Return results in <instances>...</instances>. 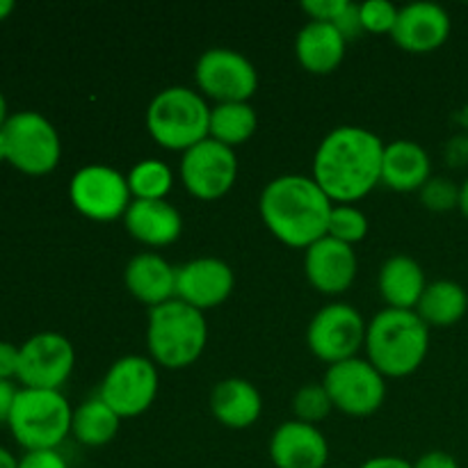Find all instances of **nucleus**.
<instances>
[{
    "instance_id": "obj_43",
    "label": "nucleus",
    "mask_w": 468,
    "mask_h": 468,
    "mask_svg": "<svg viewBox=\"0 0 468 468\" xmlns=\"http://www.w3.org/2000/svg\"><path fill=\"white\" fill-rule=\"evenodd\" d=\"M9 119V105H7V99H5V94L0 91V131H3V126L7 123Z\"/></svg>"
},
{
    "instance_id": "obj_10",
    "label": "nucleus",
    "mask_w": 468,
    "mask_h": 468,
    "mask_svg": "<svg viewBox=\"0 0 468 468\" xmlns=\"http://www.w3.org/2000/svg\"><path fill=\"white\" fill-rule=\"evenodd\" d=\"M158 387V366L146 356L128 355L110 366L96 396L123 420L144 414L155 402Z\"/></svg>"
},
{
    "instance_id": "obj_34",
    "label": "nucleus",
    "mask_w": 468,
    "mask_h": 468,
    "mask_svg": "<svg viewBox=\"0 0 468 468\" xmlns=\"http://www.w3.org/2000/svg\"><path fill=\"white\" fill-rule=\"evenodd\" d=\"M18 468H69L59 451H32L18 457Z\"/></svg>"
},
{
    "instance_id": "obj_3",
    "label": "nucleus",
    "mask_w": 468,
    "mask_h": 468,
    "mask_svg": "<svg viewBox=\"0 0 468 468\" xmlns=\"http://www.w3.org/2000/svg\"><path fill=\"white\" fill-rule=\"evenodd\" d=\"M366 359L384 378H407L423 366L430 350V327L416 311L384 309L368 323Z\"/></svg>"
},
{
    "instance_id": "obj_27",
    "label": "nucleus",
    "mask_w": 468,
    "mask_h": 468,
    "mask_svg": "<svg viewBox=\"0 0 468 468\" xmlns=\"http://www.w3.org/2000/svg\"><path fill=\"white\" fill-rule=\"evenodd\" d=\"M259 126L256 110L250 103H215L210 108L208 137L224 146L236 149L238 144H245Z\"/></svg>"
},
{
    "instance_id": "obj_29",
    "label": "nucleus",
    "mask_w": 468,
    "mask_h": 468,
    "mask_svg": "<svg viewBox=\"0 0 468 468\" xmlns=\"http://www.w3.org/2000/svg\"><path fill=\"white\" fill-rule=\"evenodd\" d=\"M327 236L355 247L356 242L368 236V218L355 204H334L332 215H329Z\"/></svg>"
},
{
    "instance_id": "obj_19",
    "label": "nucleus",
    "mask_w": 468,
    "mask_h": 468,
    "mask_svg": "<svg viewBox=\"0 0 468 468\" xmlns=\"http://www.w3.org/2000/svg\"><path fill=\"white\" fill-rule=\"evenodd\" d=\"M123 224L128 233L146 247H169L183 233L181 213L167 199H133Z\"/></svg>"
},
{
    "instance_id": "obj_36",
    "label": "nucleus",
    "mask_w": 468,
    "mask_h": 468,
    "mask_svg": "<svg viewBox=\"0 0 468 468\" xmlns=\"http://www.w3.org/2000/svg\"><path fill=\"white\" fill-rule=\"evenodd\" d=\"M18 359H21V346L9 341H0V379H16Z\"/></svg>"
},
{
    "instance_id": "obj_41",
    "label": "nucleus",
    "mask_w": 468,
    "mask_h": 468,
    "mask_svg": "<svg viewBox=\"0 0 468 468\" xmlns=\"http://www.w3.org/2000/svg\"><path fill=\"white\" fill-rule=\"evenodd\" d=\"M460 210H462V215L468 219V178L460 186Z\"/></svg>"
},
{
    "instance_id": "obj_39",
    "label": "nucleus",
    "mask_w": 468,
    "mask_h": 468,
    "mask_svg": "<svg viewBox=\"0 0 468 468\" xmlns=\"http://www.w3.org/2000/svg\"><path fill=\"white\" fill-rule=\"evenodd\" d=\"M359 468H414V464L396 455H379V457H370V460H366Z\"/></svg>"
},
{
    "instance_id": "obj_13",
    "label": "nucleus",
    "mask_w": 468,
    "mask_h": 468,
    "mask_svg": "<svg viewBox=\"0 0 468 468\" xmlns=\"http://www.w3.org/2000/svg\"><path fill=\"white\" fill-rule=\"evenodd\" d=\"M73 366V343L58 332H39L21 346L16 379L23 388L59 391L71 378Z\"/></svg>"
},
{
    "instance_id": "obj_31",
    "label": "nucleus",
    "mask_w": 468,
    "mask_h": 468,
    "mask_svg": "<svg viewBox=\"0 0 468 468\" xmlns=\"http://www.w3.org/2000/svg\"><path fill=\"white\" fill-rule=\"evenodd\" d=\"M420 201L425 208L434 213H446V210L460 208V186L446 176H432L420 187Z\"/></svg>"
},
{
    "instance_id": "obj_28",
    "label": "nucleus",
    "mask_w": 468,
    "mask_h": 468,
    "mask_svg": "<svg viewBox=\"0 0 468 468\" xmlns=\"http://www.w3.org/2000/svg\"><path fill=\"white\" fill-rule=\"evenodd\" d=\"M126 181L133 199H167L174 186V174L163 160L146 158L133 165Z\"/></svg>"
},
{
    "instance_id": "obj_40",
    "label": "nucleus",
    "mask_w": 468,
    "mask_h": 468,
    "mask_svg": "<svg viewBox=\"0 0 468 468\" xmlns=\"http://www.w3.org/2000/svg\"><path fill=\"white\" fill-rule=\"evenodd\" d=\"M0 468H18V460L7 451V448L0 446Z\"/></svg>"
},
{
    "instance_id": "obj_18",
    "label": "nucleus",
    "mask_w": 468,
    "mask_h": 468,
    "mask_svg": "<svg viewBox=\"0 0 468 468\" xmlns=\"http://www.w3.org/2000/svg\"><path fill=\"white\" fill-rule=\"evenodd\" d=\"M270 460L277 468H327L329 443L318 425L286 420L270 439Z\"/></svg>"
},
{
    "instance_id": "obj_8",
    "label": "nucleus",
    "mask_w": 468,
    "mask_h": 468,
    "mask_svg": "<svg viewBox=\"0 0 468 468\" xmlns=\"http://www.w3.org/2000/svg\"><path fill=\"white\" fill-rule=\"evenodd\" d=\"M368 324L364 315L346 302H332L311 318L306 329V346L315 359L327 366L355 359L366 346Z\"/></svg>"
},
{
    "instance_id": "obj_26",
    "label": "nucleus",
    "mask_w": 468,
    "mask_h": 468,
    "mask_svg": "<svg viewBox=\"0 0 468 468\" xmlns=\"http://www.w3.org/2000/svg\"><path fill=\"white\" fill-rule=\"evenodd\" d=\"M119 425H122V419L99 396H94L73 410L71 434L82 446L101 448L108 446L117 437Z\"/></svg>"
},
{
    "instance_id": "obj_30",
    "label": "nucleus",
    "mask_w": 468,
    "mask_h": 468,
    "mask_svg": "<svg viewBox=\"0 0 468 468\" xmlns=\"http://www.w3.org/2000/svg\"><path fill=\"white\" fill-rule=\"evenodd\" d=\"M334 405L332 398H329L327 388L323 387V382L315 384H304L300 391L292 398V411H295V420H302V423L318 425L332 414Z\"/></svg>"
},
{
    "instance_id": "obj_37",
    "label": "nucleus",
    "mask_w": 468,
    "mask_h": 468,
    "mask_svg": "<svg viewBox=\"0 0 468 468\" xmlns=\"http://www.w3.org/2000/svg\"><path fill=\"white\" fill-rule=\"evenodd\" d=\"M18 387L12 379H0V425H7L9 414L14 410V402H16Z\"/></svg>"
},
{
    "instance_id": "obj_5",
    "label": "nucleus",
    "mask_w": 468,
    "mask_h": 468,
    "mask_svg": "<svg viewBox=\"0 0 468 468\" xmlns=\"http://www.w3.org/2000/svg\"><path fill=\"white\" fill-rule=\"evenodd\" d=\"M73 410L62 391L18 388L7 428L26 452L59 451L71 434Z\"/></svg>"
},
{
    "instance_id": "obj_14",
    "label": "nucleus",
    "mask_w": 468,
    "mask_h": 468,
    "mask_svg": "<svg viewBox=\"0 0 468 468\" xmlns=\"http://www.w3.org/2000/svg\"><path fill=\"white\" fill-rule=\"evenodd\" d=\"M238 178L236 149L206 137L181 158V181L199 201L222 199Z\"/></svg>"
},
{
    "instance_id": "obj_9",
    "label": "nucleus",
    "mask_w": 468,
    "mask_h": 468,
    "mask_svg": "<svg viewBox=\"0 0 468 468\" xmlns=\"http://www.w3.org/2000/svg\"><path fill=\"white\" fill-rule=\"evenodd\" d=\"M69 199L82 218L91 222L123 219L133 204L126 176L110 165H85L69 183Z\"/></svg>"
},
{
    "instance_id": "obj_45",
    "label": "nucleus",
    "mask_w": 468,
    "mask_h": 468,
    "mask_svg": "<svg viewBox=\"0 0 468 468\" xmlns=\"http://www.w3.org/2000/svg\"><path fill=\"white\" fill-rule=\"evenodd\" d=\"M327 468H332V466H327Z\"/></svg>"
},
{
    "instance_id": "obj_20",
    "label": "nucleus",
    "mask_w": 468,
    "mask_h": 468,
    "mask_svg": "<svg viewBox=\"0 0 468 468\" xmlns=\"http://www.w3.org/2000/svg\"><path fill=\"white\" fill-rule=\"evenodd\" d=\"M123 283L137 302L149 309L176 300V268L155 251H142L128 261Z\"/></svg>"
},
{
    "instance_id": "obj_44",
    "label": "nucleus",
    "mask_w": 468,
    "mask_h": 468,
    "mask_svg": "<svg viewBox=\"0 0 468 468\" xmlns=\"http://www.w3.org/2000/svg\"><path fill=\"white\" fill-rule=\"evenodd\" d=\"M7 163V151H5V137H3V131H0V165Z\"/></svg>"
},
{
    "instance_id": "obj_6",
    "label": "nucleus",
    "mask_w": 468,
    "mask_h": 468,
    "mask_svg": "<svg viewBox=\"0 0 468 468\" xmlns=\"http://www.w3.org/2000/svg\"><path fill=\"white\" fill-rule=\"evenodd\" d=\"M210 108L199 91L190 87H165L146 108L149 135L163 149L186 154L208 137Z\"/></svg>"
},
{
    "instance_id": "obj_2",
    "label": "nucleus",
    "mask_w": 468,
    "mask_h": 468,
    "mask_svg": "<svg viewBox=\"0 0 468 468\" xmlns=\"http://www.w3.org/2000/svg\"><path fill=\"white\" fill-rule=\"evenodd\" d=\"M334 201L314 176L283 174L263 187L259 199L261 219L268 231L292 250H309L327 236Z\"/></svg>"
},
{
    "instance_id": "obj_1",
    "label": "nucleus",
    "mask_w": 468,
    "mask_h": 468,
    "mask_svg": "<svg viewBox=\"0 0 468 468\" xmlns=\"http://www.w3.org/2000/svg\"><path fill=\"white\" fill-rule=\"evenodd\" d=\"M384 142L361 126H336L314 155V181L334 204H355L382 183Z\"/></svg>"
},
{
    "instance_id": "obj_33",
    "label": "nucleus",
    "mask_w": 468,
    "mask_h": 468,
    "mask_svg": "<svg viewBox=\"0 0 468 468\" xmlns=\"http://www.w3.org/2000/svg\"><path fill=\"white\" fill-rule=\"evenodd\" d=\"M350 0H304L302 9L311 16V21L334 23Z\"/></svg>"
},
{
    "instance_id": "obj_7",
    "label": "nucleus",
    "mask_w": 468,
    "mask_h": 468,
    "mask_svg": "<svg viewBox=\"0 0 468 468\" xmlns=\"http://www.w3.org/2000/svg\"><path fill=\"white\" fill-rule=\"evenodd\" d=\"M7 163L27 176H46L62 158L59 133L44 114L35 110H21L9 114L3 126Z\"/></svg>"
},
{
    "instance_id": "obj_4",
    "label": "nucleus",
    "mask_w": 468,
    "mask_h": 468,
    "mask_svg": "<svg viewBox=\"0 0 468 468\" xmlns=\"http://www.w3.org/2000/svg\"><path fill=\"white\" fill-rule=\"evenodd\" d=\"M208 343V323L204 314L181 300L165 302L149 309L146 347L151 361L167 370H181L195 364Z\"/></svg>"
},
{
    "instance_id": "obj_17",
    "label": "nucleus",
    "mask_w": 468,
    "mask_h": 468,
    "mask_svg": "<svg viewBox=\"0 0 468 468\" xmlns=\"http://www.w3.org/2000/svg\"><path fill=\"white\" fill-rule=\"evenodd\" d=\"M451 14L437 3H411L400 7L391 39L407 53H432L451 37Z\"/></svg>"
},
{
    "instance_id": "obj_15",
    "label": "nucleus",
    "mask_w": 468,
    "mask_h": 468,
    "mask_svg": "<svg viewBox=\"0 0 468 468\" xmlns=\"http://www.w3.org/2000/svg\"><path fill=\"white\" fill-rule=\"evenodd\" d=\"M236 274L227 261L218 256H199L176 268V300L192 309H215L231 297Z\"/></svg>"
},
{
    "instance_id": "obj_16",
    "label": "nucleus",
    "mask_w": 468,
    "mask_h": 468,
    "mask_svg": "<svg viewBox=\"0 0 468 468\" xmlns=\"http://www.w3.org/2000/svg\"><path fill=\"white\" fill-rule=\"evenodd\" d=\"M304 274L318 292L336 297L356 279L355 247L324 236L304 250Z\"/></svg>"
},
{
    "instance_id": "obj_38",
    "label": "nucleus",
    "mask_w": 468,
    "mask_h": 468,
    "mask_svg": "<svg viewBox=\"0 0 468 468\" xmlns=\"http://www.w3.org/2000/svg\"><path fill=\"white\" fill-rule=\"evenodd\" d=\"M414 468H460V464L451 452L430 451L414 462Z\"/></svg>"
},
{
    "instance_id": "obj_32",
    "label": "nucleus",
    "mask_w": 468,
    "mask_h": 468,
    "mask_svg": "<svg viewBox=\"0 0 468 468\" xmlns=\"http://www.w3.org/2000/svg\"><path fill=\"white\" fill-rule=\"evenodd\" d=\"M398 12L400 9L388 0H366L359 5L361 27L364 32H373V35H391L398 21Z\"/></svg>"
},
{
    "instance_id": "obj_23",
    "label": "nucleus",
    "mask_w": 468,
    "mask_h": 468,
    "mask_svg": "<svg viewBox=\"0 0 468 468\" xmlns=\"http://www.w3.org/2000/svg\"><path fill=\"white\" fill-rule=\"evenodd\" d=\"M346 37L332 23L309 21L295 39V53L302 67L315 76H327L341 67L346 58Z\"/></svg>"
},
{
    "instance_id": "obj_25",
    "label": "nucleus",
    "mask_w": 468,
    "mask_h": 468,
    "mask_svg": "<svg viewBox=\"0 0 468 468\" xmlns=\"http://www.w3.org/2000/svg\"><path fill=\"white\" fill-rule=\"evenodd\" d=\"M468 311V292L462 283L451 279H439L428 283L420 297L416 314L428 327H451L460 323Z\"/></svg>"
},
{
    "instance_id": "obj_42",
    "label": "nucleus",
    "mask_w": 468,
    "mask_h": 468,
    "mask_svg": "<svg viewBox=\"0 0 468 468\" xmlns=\"http://www.w3.org/2000/svg\"><path fill=\"white\" fill-rule=\"evenodd\" d=\"M14 9H16V5H14V0H0V23H3L5 18L12 16Z\"/></svg>"
},
{
    "instance_id": "obj_21",
    "label": "nucleus",
    "mask_w": 468,
    "mask_h": 468,
    "mask_svg": "<svg viewBox=\"0 0 468 468\" xmlns=\"http://www.w3.org/2000/svg\"><path fill=\"white\" fill-rule=\"evenodd\" d=\"M210 411L215 420L229 430H247L263 414L259 388L242 378H227L210 391Z\"/></svg>"
},
{
    "instance_id": "obj_24",
    "label": "nucleus",
    "mask_w": 468,
    "mask_h": 468,
    "mask_svg": "<svg viewBox=\"0 0 468 468\" xmlns=\"http://www.w3.org/2000/svg\"><path fill=\"white\" fill-rule=\"evenodd\" d=\"M378 286L388 309L416 311L428 282L419 261L407 254H396L379 268Z\"/></svg>"
},
{
    "instance_id": "obj_12",
    "label": "nucleus",
    "mask_w": 468,
    "mask_h": 468,
    "mask_svg": "<svg viewBox=\"0 0 468 468\" xmlns=\"http://www.w3.org/2000/svg\"><path fill=\"white\" fill-rule=\"evenodd\" d=\"M199 90L215 103H250L259 90V73L247 55L233 48H208L195 67Z\"/></svg>"
},
{
    "instance_id": "obj_35",
    "label": "nucleus",
    "mask_w": 468,
    "mask_h": 468,
    "mask_svg": "<svg viewBox=\"0 0 468 468\" xmlns=\"http://www.w3.org/2000/svg\"><path fill=\"white\" fill-rule=\"evenodd\" d=\"M332 26L338 27V32H341L343 37H346V41L350 39H356V37L364 32V27H361V16H359V5L356 3H347L346 9L341 12V16L336 18V21L332 23Z\"/></svg>"
},
{
    "instance_id": "obj_22",
    "label": "nucleus",
    "mask_w": 468,
    "mask_h": 468,
    "mask_svg": "<svg viewBox=\"0 0 468 468\" xmlns=\"http://www.w3.org/2000/svg\"><path fill=\"white\" fill-rule=\"evenodd\" d=\"M432 178L430 155L419 142L396 140L384 146L382 183L396 192H420Z\"/></svg>"
},
{
    "instance_id": "obj_11",
    "label": "nucleus",
    "mask_w": 468,
    "mask_h": 468,
    "mask_svg": "<svg viewBox=\"0 0 468 468\" xmlns=\"http://www.w3.org/2000/svg\"><path fill=\"white\" fill-rule=\"evenodd\" d=\"M323 387L332 398L334 410L355 419L373 416L387 398V378L361 356L329 366Z\"/></svg>"
}]
</instances>
